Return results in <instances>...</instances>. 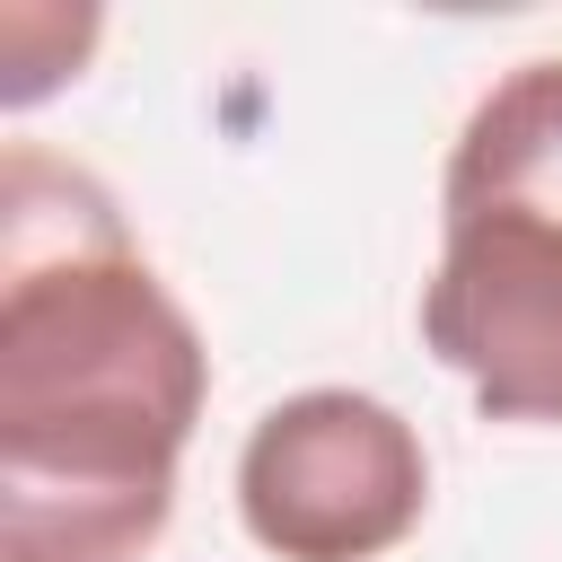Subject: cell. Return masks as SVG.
Segmentation results:
<instances>
[{
	"mask_svg": "<svg viewBox=\"0 0 562 562\" xmlns=\"http://www.w3.org/2000/svg\"><path fill=\"white\" fill-rule=\"evenodd\" d=\"M211 351L97 176L9 149L0 176V562H140Z\"/></svg>",
	"mask_w": 562,
	"mask_h": 562,
	"instance_id": "6da1fadb",
	"label": "cell"
},
{
	"mask_svg": "<svg viewBox=\"0 0 562 562\" xmlns=\"http://www.w3.org/2000/svg\"><path fill=\"white\" fill-rule=\"evenodd\" d=\"M422 430L360 386L281 395L237 448V518L281 562H378L422 527Z\"/></svg>",
	"mask_w": 562,
	"mask_h": 562,
	"instance_id": "7a4b0ae2",
	"label": "cell"
},
{
	"mask_svg": "<svg viewBox=\"0 0 562 562\" xmlns=\"http://www.w3.org/2000/svg\"><path fill=\"white\" fill-rule=\"evenodd\" d=\"M422 342L474 386L483 422H562V220L518 202L439 211Z\"/></svg>",
	"mask_w": 562,
	"mask_h": 562,
	"instance_id": "3957f363",
	"label": "cell"
},
{
	"mask_svg": "<svg viewBox=\"0 0 562 562\" xmlns=\"http://www.w3.org/2000/svg\"><path fill=\"white\" fill-rule=\"evenodd\" d=\"M457 202H518L562 220V53L518 61L509 79L483 88L439 176V211Z\"/></svg>",
	"mask_w": 562,
	"mask_h": 562,
	"instance_id": "277c9868",
	"label": "cell"
}]
</instances>
